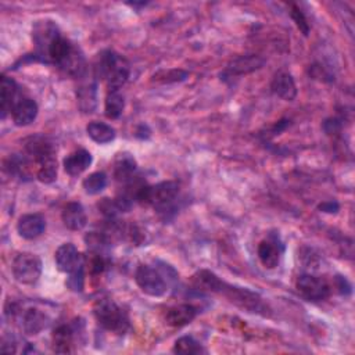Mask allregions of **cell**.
<instances>
[{"mask_svg": "<svg viewBox=\"0 0 355 355\" xmlns=\"http://www.w3.org/2000/svg\"><path fill=\"white\" fill-rule=\"evenodd\" d=\"M323 129L326 131V133H327V135L337 133V132L341 129V124H340V121H338V120L332 118V120L325 121V124H323Z\"/></svg>", "mask_w": 355, "mask_h": 355, "instance_id": "1f68e13d", "label": "cell"}, {"mask_svg": "<svg viewBox=\"0 0 355 355\" xmlns=\"http://www.w3.org/2000/svg\"><path fill=\"white\" fill-rule=\"evenodd\" d=\"M172 351L175 354H185V355L206 352L203 345L197 340H195L192 336H184L181 338H178L175 341V345H173Z\"/></svg>", "mask_w": 355, "mask_h": 355, "instance_id": "f1b7e54d", "label": "cell"}, {"mask_svg": "<svg viewBox=\"0 0 355 355\" xmlns=\"http://www.w3.org/2000/svg\"><path fill=\"white\" fill-rule=\"evenodd\" d=\"M92 162H94L92 154L85 149H79L65 157L64 169L68 175L78 176V175L83 173L89 166H91Z\"/></svg>", "mask_w": 355, "mask_h": 355, "instance_id": "ffe728a7", "label": "cell"}, {"mask_svg": "<svg viewBox=\"0 0 355 355\" xmlns=\"http://www.w3.org/2000/svg\"><path fill=\"white\" fill-rule=\"evenodd\" d=\"M135 281L140 290L151 297H161L168 290L164 274L150 265H139L135 272Z\"/></svg>", "mask_w": 355, "mask_h": 355, "instance_id": "52a82bcc", "label": "cell"}, {"mask_svg": "<svg viewBox=\"0 0 355 355\" xmlns=\"http://www.w3.org/2000/svg\"><path fill=\"white\" fill-rule=\"evenodd\" d=\"M217 294H222L224 297H226L230 303L250 311V312H258L262 315H266V305L262 303V299L248 290V289H243V288H237V286H232L225 283L224 281L221 282Z\"/></svg>", "mask_w": 355, "mask_h": 355, "instance_id": "8992f818", "label": "cell"}, {"mask_svg": "<svg viewBox=\"0 0 355 355\" xmlns=\"http://www.w3.org/2000/svg\"><path fill=\"white\" fill-rule=\"evenodd\" d=\"M83 285H85V265L80 266V268H78L76 271H74L72 274H69L67 279V286L72 292H82Z\"/></svg>", "mask_w": 355, "mask_h": 355, "instance_id": "f546056e", "label": "cell"}, {"mask_svg": "<svg viewBox=\"0 0 355 355\" xmlns=\"http://www.w3.org/2000/svg\"><path fill=\"white\" fill-rule=\"evenodd\" d=\"M56 265L58 271L69 275L76 271L80 266L86 265L83 255L78 251V248L72 243L61 244L54 254Z\"/></svg>", "mask_w": 355, "mask_h": 355, "instance_id": "30bf717a", "label": "cell"}, {"mask_svg": "<svg viewBox=\"0 0 355 355\" xmlns=\"http://www.w3.org/2000/svg\"><path fill=\"white\" fill-rule=\"evenodd\" d=\"M61 35L56 23L50 20L36 21L32 27V42L35 46L34 57L41 61L49 64V52L54 41Z\"/></svg>", "mask_w": 355, "mask_h": 355, "instance_id": "277c9868", "label": "cell"}, {"mask_svg": "<svg viewBox=\"0 0 355 355\" xmlns=\"http://www.w3.org/2000/svg\"><path fill=\"white\" fill-rule=\"evenodd\" d=\"M178 197H180V185L175 181H165L153 186L149 185L143 204L151 206L160 215L168 218L169 214H175L176 211Z\"/></svg>", "mask_w": 355, "mask_h": 355, "instance_id": "3957f363", "label": "cell"}, {"mask_svg": "<svg viewBox=\"0 0 355 355\" xmlns=\"http://www.w3.org/2000/svg\"><path fill=\"white\" fill-rule=\"evenodd\" d=\"M221 282L222 281L214 272L207 270H202L192 277V286L196 290L206 293H217Z\"/></svg>", "mask_w": 355, "mask_h": 355, "instance_id": "cb8c5ba5", "label": "cell"}, {"mask_svg": "<svg viewBox=\"0 0 355 355\" xmlns=\"http://www.w3.org/2000/svg\"><path fill=\"white\" fill-rule=\"evenodd\" d=\"M78 109L83 114H92L98 109V83L94 79L83 80L76 87Z\"/></svg>", "mask_w": 355, "mask_h": 355, "instance_id": "7c38bea8", "label": "cell"}, {"mask_svg": "<svg viewBox=\"0 0 355 355\" xmlns=\"http://www.w3.org/2000/svg\"><path fill=\"white\" fill-rule=\"evenodd\" d=\"M271 89L278 98L288 102L294 100L297 96V86H296L294 78L285 71H281L274 76Z\"/></svg>", "mask_w": 355, "mask_h": 355, "instance_id": "ac0fdd59", "label": "cell"}, {"mask_svg": "<svg viewBox=\"0 0 355 355\" xmlns=\"http://www.w3.org/2000/svg\"><path fill=\"white\" fill-rule=\"evenodd\" d=\"M94 314L98 323L116 334H125L129 327L128 314L111 299H100L94 305Z\"/></svg>", "mask_w": 355, "mask_h": 355, "instance_id": "7a4b0ae2", "label": "cell"}, {"mask_svg": "<svg viewBox=\"0 0 355 355\" xmlns=\"http://www.w3.org/2000/svg\"><path fill=\"white\" fill-rule=\"evenodd\" d=\"M32 165H34V162L28 157L14 154L8 160L6 169L9 171V173L12 176L17 178V180L30 181L32 178V169H34Z\"/></svg>", "mask_w": 355, "mask_h": 355, "instance_id": "603a6c76", "label": "cell"}, {"mask_svg": "<svg viewBox=\"0 0 355 355\" xmlns=\"http://www.w3.org/2000/svg\"><path fill=\"white\" fill-rule=\"evenodd\" d=\"M19 83L6 75L2 76V83H0V103H2V118L5 120L8 114L12 113L13 106L21 98Z\"/></svg>", "mask_w": 355, "mask_h": 355, "instance_id": "2e32d148", "label": "cell"}, {"mask_svg": "<svg viewBox=\"0 0 355 355\" xmlns=\"http://www.w3.org/2000/svg\"><path fill=\"white\" fill-rule=\"evenodd\" d=\"M296 288L299 293L308 301H323L332 293V288L325 279L307 274L299 277Z\"/></svg>", "mask_w": 355, "mask_h": 355, "instance_id": "9c48e42d", "label": "cell"}, {"mask_svg": "<svg viewBox=\"0 0 355 355\" xmlns=\"http://www.w3.org/2000/svg\"><path fill=\"white\" fill-rule=\"evenodd\" d=\"M31 160L34 162L35 175L39 182L50 185L57 180V160L54 150L39 153L31 157Z\"/></svg>", "mask_w": 355, "mask_h": 355, "instance_id": "8fae6325", "label": "cell"}, {"mask_svg": "<svg viewBox=\"0 0 355 355\" xmlns=\"http://www.w3.org/2000/svg\"><path fill=\"white\" fill-rule=\"evenodd\" d=\"M83 321L75 319L72 323L60 325L53 332V349L58 354H71L75 351V343L80 332H83Z\"/></svg>", "mask_w": 355, "mask_h": 355, "instance_id": "ba28073f", "label": "cell"}, {"mask_svg": "<svg viewBox=\"0 0 355 355\" xmlns=\"http://www.w3.org/2000/svg\"><path fill=\"white\" fill-rule=\"evenodd\" d=\"M106 186H107V175L105 172H94L89 176H86L82 182V188L87 195L91 196L102 193L106 189Z\"/></svg>", "mask_w": 355, "mask_h": 355, "instance_id": "83f0119b", "label": "cell"}, {"mask_svg": "<svg viewBox=\"0 0 355 355\" xmlns=\"http://www.w3.org/2000/svg\"><path fill=\"white\" fill-rule=\"evenodd\" d=\"M94 72L98 79H102L107 83L109 92H117L128 82L129 78V63L113 50H103L99 53Z\"/></svg>", "mask_w": 355, "mask_h": 355, "instance_id": "6da1fadb", "label": "cell"}, {"mask_svg": "<svg viewBox=\"0 0 355 355\" xmlns=\"http://www.w3.org/2000/svg\"><path fill=\"white\" fill-rule=\"evenodd\" d=\"M46 230V219L41 214L23 215L17 222V232L23 239L34 240L42 236Z\"/></svg>", "mask_w": 355, "mask_h": 355, "instance_id": "9a60e30c", "label": "cell"}, {"mask_svg": "<svg viewBox=\"0 0 355 355\" xmlns=\"http://www.w3.org/2000/svg\"><path fill=\"white\" fill-rule=\"evenodd\" d=\"M197 308L192 304H178L169 307L164 315L165 323L172 327H184L197 316Z\"/></svg>", "mask_w": 355, "mask_h": 355, "instance_id": "5bb4252c", "label": "cell"}, {"mask_svg": "<svg viewBox=\"0 0 355 355\" xmlns=\"http://www.w3.org/2000/svg\"><path fill=\"white\" fill-rule=\"evenodd\" d=\"M49 318L46 314H43L39 310L31 308L27 310L23 315H21V326L24 329V332L30 336H35L39 334L42 330H45L49 325Z\"/></svg>", "mask_w": 355, "mask_h": 355, "instance_id": "44dd1931", "label": "cell"}, {"mask_svg": "<svg viewBox=\"0 0 355 355\" xmlns=\"http://www.w3.org/2000/svg\"><path fill=\"white\" fill-rule=\"evenodd\" d=\"M42 259L32 252H20L13 259L12 271L16 281L21 285L32 286L38 283L42 275Z\"/></svg>", "mask_w": 355, "mask_h": 355, "instance_id": "5b68a950", "label": "cell"}, {"mask_svg": "<svg viewBox=\"0 0 355 355\" xmlns=\"http://www.w3.org/2000/svg\"><path fill=\"white\" fill-rule=\"evenodd\" d=\"M290 16L293 19V21L296 23L297 28L300 30V32L304 35V36H308L310 35V24H308V20L305 17V14L303 13V10L297 6H292V12H290Z\"/></svg>", "mask_w": 355, "mask_h": 355, "instance_id": "4dcf8cb0", "label": "cell"}, {"mask_svg": "<svg viewBox=\"0 0 355 355\" xmlns=\"http://www.w3.org/2000/svg\"><path fill=\"white\" fill-rule=\"evenodd\" d=\"M318 208L321 211H323V213H327V214H336L340 207H338V204L336 202H326V203L319 204Z\"/></svg>", "mask_w": 355, "mask_h": 355, "instance_id": "836d02e7", "label": "cell"}, {"mask_svg": "<svg viewBox=\"0 0 355 355\" xmlns=\"http://www.w3.org/2000/svg\"><path fill=\"white\" fill-rule=\"evenodd\" d=\"M124 109H125V99L120 94V91L109 92L107 98H106V102H105L106 117L109 120H117V118L121 117Z\"/></svg>", "mask_w": 355, "mask_h": 355, "instance_id": "4316f807", "label": "cell"}, {"mask_svg": "<svg viewBox=\"0 0 355 355\" xmlns=\"http://www.w3.org/2000/svg\"><path fill=\"white\" fill-rule=\"evenodd\" d=\"M135 172H136L135 158L128 153L118 154V157L116 158V162H114L116 181L124 185V184H127L128 181L132 180V178L135 176Z\"/></svg>", "mask_w": 355, "mask_h": 355, "instance_id": "7402d4cb", "label": "cell"}, {"mask_svg": "<svg viewBox=\"0 0 355 355\" xmlns=\"http://www.w3.org/2000/svg\"><path fill=\"white\" fill-rule=\"evenodd\" d=\"M61 218L64 225L69 230L78 232L87 225V217H86L85 208L80 203H76V202H71L63 208Z\"/></svg>", "mask_w": 355, "mask_h": 355, "instance_id": "d6986e66", "label": "cell"}, {"mask_svg": "<svg viewBox=\"0 0 355 355\" xmlns=\"http://www.w3.org/2000/svg\"><path fill=\"white\" fill-rule=\"evenodd\" d=\"M38 111L39 109L35 100L21 96L13 106L10 116L17 127H28L36 120Z\"/></svg>", "mask_w": 355, "mask_h": 355, "instance_id": "4fadbf2b", "label": "cell"}, {"mask_svg": "<svg viewBox=\"0 0 355 355\" xmlns=\"http://www.w3.org/2000/svg\"><path fill=\"white\" fill-rule=\"evenodd\" d=\"M336 282V288L341 294H349L351 293V285L348 283V281L343 277H336L334 279Z\"/></svg>", "mask_w": 355, "mask_h": 355, "instance_id": "d6a6232c", "label": "cell"}, {"mask_svg": "<svg viewBox=\"0 0 355 355\" xmlns=\"http://www.w3.org/2000/svg\"><path fill=\"white\" fill-rule=\"evenodd\" d=\"M263 65V60L258 56H243L236 58L228 68L226 72L229 75H241L251 71H255Z\"/></svg>", "mask_w": 355, "mask_h": 355, "instance_id": "484cf974", "label": "cell"}, {"mask_svg": "<svg viewBox=\"0 0 355 355\" xmlns=\"http://www.w3.org/2000/svg\"><path fill=\"white\" fill-rule=\"evenodd\" d=\"M283 252V247L278 244L277 239H265L258 244V258L261 263L268 270H274L279 265L281 257Z\"/></svg>", "mask_w": 355, "mask_h": 355, "instance_id": "e0dca14e", "label": "cell"}, {"mask_svg": "<svg viewBox=\"0 0 355 355\" xmlns=\"http://www.w3.org/2000/svg\"><path fill=\"white\" fill-rule=\"evenodd\" d=\"M86 132L89 138L99 144H107L113 142L117 136L116 129L111 125L105 122H96V121L91 122L86 127Z\"/></svg>", "mask_w": 355, "mask_h": 355, "instance_id": "d4e9b609", "label": "cell"}]
</instances>
